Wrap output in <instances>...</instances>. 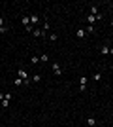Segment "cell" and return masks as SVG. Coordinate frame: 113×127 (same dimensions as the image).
<instances>
[{
	"label": "cell",
	"mask_w": 113,
	"mask_h": 127,
	"mask_svg": "<svg viewBox=\"0 0 113 127\" xmlns=\"http://www.w3.org/2000/svg\"><path fill=\"white\" fill-rule=\"evenodd\" d=\"M85 85H87V78L81 76L79 78V89H81V91H85Z\"/></svg>",
	"instance_id": "1"
},
{
	"label": "cell",
	"mask_w": 113,
	"mask_h": 127,
	"mask_svg": "<svg viewBox=\"0 0 113 127\" xmlns=\"http://www.w3.org/2000/svg\"><path fill=\"white\" fill-rule=\"evenodd\" d=\"M53 72H55V74H56V76H60V74H62V68H60V64H53Z\"/></svg>",
	"instance_id": "2"
},
{
	"label": "cell",
	"mask_w": 113,
	"mask_h": 127,
	"mask_svg": "<svg viewBox=\"0 0 113 127\" xmlns=\"http://www.w3.org/2000/svg\"><path fill=\"white\" fill-rule=\"evenodd\" d=\"M87 23H89V25H94V23H96V17H94V15H87Z\"/></svg>",
	"instance_id": "3"
},
{
	"label": "cell",
	"mask_w": 113,
	"mask_h": 127,
	"mask_svg": "<svg viewBox=\"0 0 113 127\" xmlns=\"http://www.w3.org/2000/svg\"><path fill=\"white\" fill-rule=\"evenodd\" d=\"M21 23L25 25V27H28V25H30V17H28V15H25V17L21 19Z\"/></svg>",
	"instance_id": "4"
},
{
	"label": "cell",
	"mask_w": 113,
	"mask_h": 127,
	"mask_svg": "<svg viewBox=\"0 0 113 127\" xmlns=\"http://www.w3.org/2000/svg\"><path fill=\"white\" fill-rule=\"evenodd\" d=\"M30 63H32V64H38V63H40V57H38V55H32V57H30Z\"/></svg>",
	"instance_id": "5"
},
{
	"label": "cell",
	"mask_w": 113,
	"mask_h": 127,
	"mask_svg": "<svg viewBox=\"0 0 113 127\" xmlns=\"http://www.w3.org/2000/svg\"><path fill=\"white\" fill-rule=\"evenodd\" d=\"M13 84H15V85H25V80H21V78L17 76V78L13 80Z\"/></svg>",
	"instance_id": "6"
},
{
	"label": "cell",
	"mask_w": 113,
	"mask_h": 127,
	"mask_svg": "<svg viewBox=\"0 0 113 127\" xmlns=\"http://www.w3.org/2000/svg\"><path fill=\"white\" fill-rule=\"evenodd\" d=\"M38 21H40V17H38V15H30V25H32V23L36 25Z\"/></svg>",
	"instance_id": "7"
},
{
	"label": "cell",
	"mask_w": 113,
	"mask_h": 127,
	"mask_svg": "<svg viewBox=\"0 0 113 127\" xmlns=\"http://www.w3.org/2000/svg\"><path fill=\"white\" fill-rule=\"evenodd\" d=\"M87 125L94 127V125H96V120H94V118H89V120H87Z\"/></svg>",
	"instance_id": "8"
},
{
	"label": "cell",
	"mask_w": 113,
	"mask_h": 127,
	"mask_svg": "<svg viewBox=\"0 0 113 127\" xmlns=\"http://www.w3.org/2000/svg\"><path fill=\"white\" fill-rule=\"evenodd\" d=\"M75 34H77V38H85V30H83V28H77Z\"/></svg>",
	"instance_id": "9"
},
{
	"label": "cell",
	"mask_w": 113,
	"mask_h": 127,
	"mask_svg": "<svg viewBox=\"0 0 113 127\" xmlns=\"http://www.w3.org/2000/svg\"><path fill=\"white\" fill-rule=\"evenodd\" d=\"M49 27H51V25H49V21H45V23H43V28H42V30L45 32V34H47V30H49Z\"/></svg>",
	"instance_id": "10"
},
{
	"label": "cell",
	"mask_w": 113,
	"mask_h": 127,
	"mask_svg": "<svg viewBox=\"0 0 113 127\" xmlns=\"http://www.w3.org/2000/svg\"><path fill=\"white\" fill-rule=\"evenodd\" d=\"M40 61H42V63H47V61H49V55H47V53H43V55L40 57Z\"/></svg>",
	"instance_id": "11"
},
{
	"label": "cell",
	"mask_w": 113,
	"mask_h": 127,
	"mask_svg": "<svg viewBox=\"0 0 113 127\" xmlns=\"http://www.w3.org/2000/svg\"><path fill=\"white\" fill-rule=\"evenodd\" d=\"M109 53V48L107 46H102V55H107Z\"/></svg>",
	"instance_id": "12"
},
{
	"label": "cell",
	"mask_w": 113,
	"mask_h": 127,
	"mask_svg": "<svg viewBox=\"0 0 113 127\" xmlns=\"http://www.w3.org/2000/svg\"><path fill=\"white\" fill-rule=\"evenodd\" d=\"M87 32H89V34H92V32H94V25H89V27H87Z\"/></svg>",
	"instance_id": "13"
},
{
	"label": "cell",
	"mask_w": 113,
	"mask_h": 127,
	"mask_svg": "<svg viewBox=\"0 0 113 127\" xmlns=\"http://www.w3.org/2000/svg\"><path fill=\"white\" fill-rule=\"evenodd\" d=\"M40 80H42V76H40V74H34V76H32V82H40Z\"/></svg>",
	"instance_id": "14"
},
{
	"label": "cell",
	"mask_w": 113,
	"mask_h": 127,
	"mask_svg": "<svg viewBox=\"0 0 113 127\" xmlns=\"http://www.w3.org/2000/svg\"><path fill=\"white\" fill-rule=\"evenodd\" d=\"M94 80H96V82H100V80H102V74H100V72H96V74H94Z\"/></svg>",
	"instance_id": "15"
},
{
	"label": "cell",
	"mask_w": 113,
	"mask_h": 127,
	"mask_svg": "<svg viewBox=\"0 0 113 127\" xmlns=\"http://www.w3.org/2000/svg\"><path fill=\"white\" fill-rule=\"evenodd\" d=\"M4 27V17H0V28Z\"/></svg>",
	"instance_id": "16"
},
{
	"label": "cell",
	"mask_w": 113,
	"mask_h": 127,
	"mask_svg": "<svg viewBox=\"0 0 113 127\" xmlns=\"http://www.w3.org/2000/svg\"><path fill=\"white\" fill-rule=\"evenodd\" d=\"M109 53H111V55H113V48H109Z\"/></svg>",
	"instance_id": "17"
},
{
	"label": "cell",
	"mask_w": 113,
	"mask_h": 127,
	"mask_svg": "<svg viewBox=\"0 0 113 127\" xmlns=\"http://www.w3.org/2000/svg\"><path fill=\"white\" fill-rule=\"evenodd\" d=\"M111 27H113V21H111Z\"/></svg>",
	"instance_id": "18"
}]
</instances>
